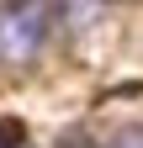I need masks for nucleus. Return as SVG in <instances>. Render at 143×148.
Here are the masks:
<instances>
[{
    "label": "nucleus",
    "mask_w": 143,
    "mask_h": 148,
    "mask_svg": "<svg viewBox=\"0 0 143 148\" xmlns=\"http://www.w3.org/2000/svg\"><path fill=\"white\" fill-rule=\"evenodd\" d=\"M101 11H106V0H58V16L69 27H90Z\"/></svg>",
    "instance_id": "2"
},
{
    "label": "nucleus",
    "mask_w": 143,
    "mask_h": 148,
    "mask_svg": "<svg viewBox=\"0 0 143 148\" xmlns=\"http://www.w3.org/2000/svg\"><path fill=\"white\" fill-rule=\"evenodd\" d=\"M58 148H96V143H85V138H69V143H58Z\"/></svg>",
    "instance_id": "5"
},
{
    "label": "nucleus",
    "mask_w": 143,
    "mask_h": 148,
    "mask_svg": "<svg viewBox=\"0 0 143 148\" xmlns=\"http://www.w3.org/2000/svg\"><path fill=\"white\" fill-rule=\"evenodd\" d=\"M111 148H143V127L133 122V127H122V132L111 138Z\"/></svg>",
    "instance_id": "3"
},
{
    "label": "nucleus",
    "mask_w": 143,
    "mask_h": 148,
    "mask_svg": "<svg viewBox=\"0 0 143 148\" xmlns=\"http://www.w3.org/2000/svg\"><path fill=\"white\" fill-rule=\"evenodd\" d=\"M48 21H53L48 0H11L0 11V64H11V69L32 64L48 37Z\"/></svg>",
    "instance_id": "1"
},
{
    "label": "nucleus",
    "mask_w": 143,
    "mask_h": 148,
    "mask_svg": "<svg viewBox=\"0 0 143 148\" xmlns=\"http://www.w3.org/2000/svg\"><path fill=\"white\" fill-rule=\"evenodd\" d=\"M21 143H27L21 127H16V122H0V148H21Z\"/></svg>",
    "instance_id": "4"
}]
</instances>
